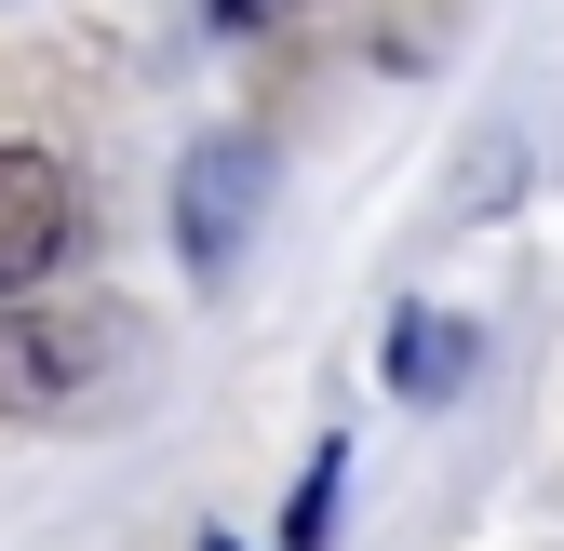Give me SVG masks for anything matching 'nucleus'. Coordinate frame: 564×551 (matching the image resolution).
Masks as SVG:
<instances>
[{
  "mask_svg": "<svg viewBox=\"0 0 564 551\" xmlns=\"http://www.w3.org/2000/svg\"><path fill=\"white\" fill-rule=\"evenodd\" d=\"M134 350V323L108 296H67V310H14L0 323V418H67V403H95Z\"/></svg>",
  "mask_w": 564,
  "mask_h": 551,
  "instance_id": "f257e3e1",
  "label": "nucleus"
},
{
  "mask_svg": "<svg viewBox=\"0 0 564 551\" xmlns=\"http://www.w3.org/2000/svg\"><path fill=\"white\" fill-rule=\"evenodd\" d=\"M67 242H82V188H67L54 149H0V296L41 283V269H67Z\"/></svg>",
  "mask_w": 564,
  "mask_h": 551,
  "instance_id": "f03ea898",
  "label": "nucleus"
},
{
  "mask_svg": "<svg viewBox=\"0 0 564 551\" xmlns=\"http://www.w3.org/2000/svg\"><path fill=\"white\" fill-rule=\"evenodd\" d=\"M242 216H256V149H242V134H216V149H188V256L216 269V256L242 242Z\"/></svg>",
  "mask_w": 564,
  "mask_h": 551,
  "instance_id": "7ed1b4c3",
  "label": "nucleus"
},
{
  "mask_svg": "<svg viewBox=\"0 0 564 551\" xmlns=\"http://www.w3.org/2000/svg\"><path fill=\"white\" fill-rule=\"evenodd\" d=\"M457 364H470V336H457L444 310H403V323H390V390H403V403H444Z\"/></svg>",
  "mask_w": 564,
  "mask_h": 551,
  "instance_id": "20e7f679",
  "label": "nucleus"
},
{
  "mask_svg": "<svg viewBox=\"0 0 564 551\" xmlns=\"http://www.w3.org/2000/svg\"><path fill=\"white\" fill-rule=\"evenodd\" d=\"M323 511H336V444L310 457V485H296V511H282V551H310V538H323Z\"/></svg>",
  "mask_w": 564,
  "mask_h": 551,
  "instance_id": "39448f33",
  "label": "nucleus"
},
{
  "mask_svg": "<svg viewBox=\"0 0 564 551\" xmlns=\"http://www.w3.org/2000/svg\"><path fill=\"white\" fill-rule=\"evenodd\" d=\"M202 551H229V538H202Z\"/></svg>",
  "mask_w": 564,
  "mask_h": 551,
  "instance_id": "423d86ee",
  "label": "nucleus"
}]
</instances>
